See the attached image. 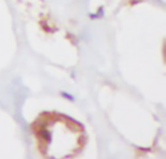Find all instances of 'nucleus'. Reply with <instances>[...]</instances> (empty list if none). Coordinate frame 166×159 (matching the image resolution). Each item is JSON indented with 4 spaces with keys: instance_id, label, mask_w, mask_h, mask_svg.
I'll return each mask as SVG.
<instances>
[{
    "instance_id": "obj_1",
    "label": "nucleus",
    "mask_w": 166,
    "mask_h": 159,
    "mask_svg": "<svg viewBox=\"0 0 166 159\" xmlns=\"http://www.w3.org/2000/svg\"><path fill=\"white\" fill-rule=\"evenodd\" d=\"M36 146L45 159H69L86 144L85 130L73 119L57 113L41 114L31 125Z\"/></svg>"
}]
</instances>
